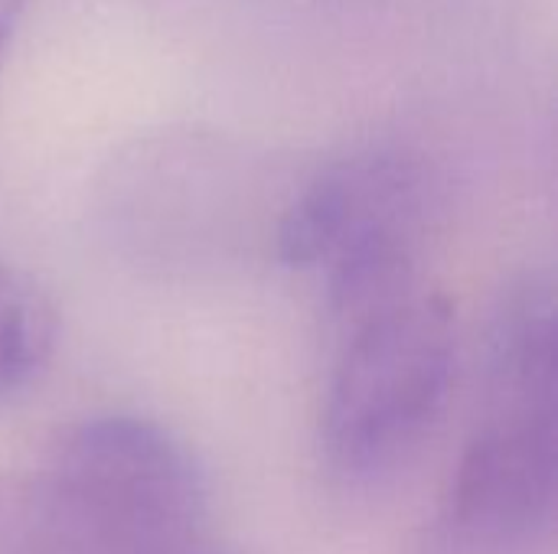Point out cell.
Instances as JSON below:
<instances>
[{
	"label": "cell",
	"mask_w": 558,
	"mask_h": 554,
	"mask_svg": "<svg viewBox=\"0 0 558 554\" xmlns=\"http://www.w3.org/2000/svg\"><path fill=\"white\" fill-rule=\"evenodd\" d=\"M0 554H232L203 467L167 428L101 415L69 428L43 470L0 490Z\"/></svg>",
	"instance_id": "6da1fadb"
},
{
	"label": "cell",
	"mask_w": 558,
	"mask_h": 554,
	"mask_svg": "<svg viewBox=\"0 0 558 554\" xmlns=\"http://www.w3.org/2000/svg\"><path fill=\"white\" fill-rule=\"evenodd\" d=\"M558 500V307L546 274L513 281L490 320L481 415L441 529L458 554H536Z\"/></svg>",
	"instance_id": "7a4b0ae2"
},
{
	"label": "cell",
	"mask_w": 558,
	"mask_h": 554,
	"mask_svg": "<svg viewBox=\"0 0 558 554\" xmlns=\"http://www.w3.org/2000/svg\"><path fill=\"white\" fill-rule=\"evenodd\" d=\"M458 376V320L438 291H409L343 327L320 441L330 470L360 487L396 477L441 424Z\"/></svg>",
	"instance_id": "3957f363"
},
{
	"label": "cell",
	"mask_w": 558,
	"mask_h": 554,
	"mask_svg": "<svg viewBox=\"0 0 558 554\" xmlns=\"http://www.w3.org/2000/svg\"><path fill=\"white\" fill-rule=\"evenodd\" d=\"M425 229V167L402 150H366L330 163L294 196L278 225V258L320 271L347 327L418 287Z\"/></svg>",
	"instance_id": "277c9868"
},
{
	"label": "cell",
	"mask_w": 558,
	"mask_h": 554,
	"mask_svg": "<svg viewBox=\"0 0 558 554\" xmlns=\"http://www.w3.org/2000/svg\"><path fill=\"white\" fill-rule=\"evenodd\" d=\"M59 346V310L23 268L0 264V405L29 392Z\"/></svg>",
	"instance_id": "5b68a950"
},
{
	"label": "cell",
	"mask_w": 558,
	"mask_h": 554,
	"mask_svg": "<svg viewBox=\"0 0 558 554\" xmlns=\"http://www.w3.org/2000/svg\"><path fill=\"white\" fill-rule=\"evenodd\" d=\"M23 10H26V0H0V62H3V52L23 20Z\"/></svg>",
	"instance_id": "8992f818"
}]
</instances>
